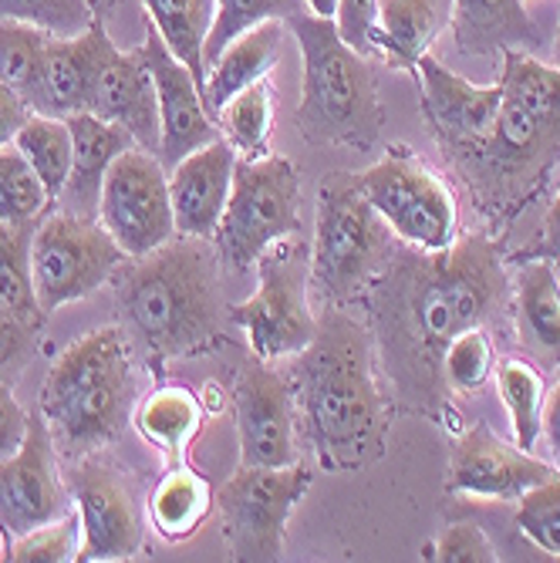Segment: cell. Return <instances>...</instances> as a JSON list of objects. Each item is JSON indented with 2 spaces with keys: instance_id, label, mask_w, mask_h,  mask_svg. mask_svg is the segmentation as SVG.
Listing matches in <instances>:
<instances>
[{
  "instance_id": "1",
  "label": "cell",
  "mask_w": 560,
  "mask_h": 563,
  "mask_svg": "<svg viewBox=\"0 0 560 563\" xmlns=\"http://www.w3.org/2000/svg\"><path fill=\"white\" fill-rule=\"evenodd\" d=\"M297 422L325 470L354 473L385 452L388 405L362 324L328 311L290 368Z\"/></svg>"
},
{
  "instance_id": "2",
  "label": "cell",
  "mask_w": 560,
  "mask_h": 563,
  "mask_svg": "<svg viewBox=\"0 0 560 563\" xmlns=\"http://www.w3.org/2000/svg\"><path fill=\"white\" fill-rule=\"evenodd\" d=\"M116 303L129 331L156 354H186L220 328L217 246L199 236H173L160 250L119 267Z\"/></svg>"
},
{
  "instance_id": "3",
  "label": "cell",
  "mask_w": 560,
  "mask_h": 563,
  "mask_svg": "<svg viewBox=\"0 0 560 563\" xmlns=\"http://www.w3.org/2000/svg\"><path fill=\"white\" fill-rule=\"evenodd\" d=\"M432 257L382 284L388 297L382 318L405 341V357L413 365L432 357L442 362L446 344L466 328H480L503 294V271L486 240L452 243Z\"/></svg>"
},
{
  "instance_id": "4",
  "label": "cell",
  "mask_w": 560,
  "mask_h": 563,
  "mask_svg": "<svg viewBox=\"0 0 560 563\" xmlns=\"http://www.w3.org/2000/svg\"><path fill=\"white\" fill-rule=\"evenodd\" d=\"M287 31L294 34L304 62L297 106L300 135L325 145L369 148L385 125L369 58L338 34L334 18L304 11L287 21Z\"/></svg>"
},
{
  "instance_id": "5",
  "label": "cell",
  "mask_w": 560,
  "mask_h": 563,
  "mask_svg": "<svg viewBox=\"0 0 560 563\" xmlns=\"http://www.w3.org/2000/svg\"><path fill=\"white\" fill-rule=\"evenodd\" d=\"M132 398V351L122 328H98L75 341L41 388V419L65 455L112 442Z\"/></svg>"
},
{
  "instance_id": "6",
  "label": "cell",
  "mask_w": 560,
  "mask_h": 563,
  "mask_svg": "<svg viewBox=\"0 0 560 563\" xmlns=\"http://www.w3.org/2000/svg\"><path fill=\"white\" fill-rule=\"evenodd\" d=\"M392 261V230L365 199L359 176L328 173L318 192L311 287L331 307L369 287Z\"/></svg>"
},
{
  "instance_id": "7",
  "label": "cell",
  "mask_w": 560,
  "mask_h": 563,
  "mask_svg": "<svg viewBox=\"0 0 560 563\" xmlns=\"http://www.w3.org/2000/svg\"><path fill=\"white\" fill-rule=\"evenodd\" d=\"M300 183L297 169L284 156L240 159L233 169V189L223 220L213 233L220 261L233 271H253L257 257L277 240H287L300 227Z\"/></svg>"
},
{
  "instance_id": "8",
  "label": "cell",
  "mask_w": 560,
  "mask_h": 563,
  "mask_svg": "<svg viewBox=\"0 0 560 563\" xmlns=\"http://www.w3.org/2000/svg\"><path fill=\"white\" fill-rule=\"evenodd\" d=\"M311 250L287 236L271 243L257 257V290L230 307L233 321L246 331V341L261 362L300 354L318 331L311 314Z\"/></svg>"
},
{
  "instance_id": "9",
  "label": "cell",
  "mask_w": 560,
  "mask_h": 563,
  "mask_svg": "<svg viewBox=\"0 0 560 563\" xmlns=\"http://www.w3.org/2000/svg\"><path fill=\"white\" fill-rule=\"evenodd\" d=\"M125 261L116 236L101 220L75 213H44L31 240V274L44 314L95 294L109 277L119 274Z\"/></svg>"
},
{
  "instance_id": "10",
  "label": "cell",
  "mask_w": 560,
  "mask_h": 563,
  "mask_svg": "<svg viewBox=\"0 0 560 563\" xmlns=\"http://www.w3.org/2000/svg\"><path fill=\"white\" fill-rule=\"evenodd\" d=\"M359 186L392 236L422 253H442L455 243V199L449 186L413 156H385L372 169L359 173Z\"/></svg>"
},
{
  "instance_id": "11",
  "label": "cell",
  "mask_w": 560,
  "mask_h": 563,
  "mask_svg": "<svg viewBox=\"0 0 560 563\" xmlns=\"http://www.w3.org/2000/svg\"><path fill=\"white\" fill-rule=\"evenodd\" d=\"M311 489L304 466H240L220 489L223 540L233 560L271 563L284 553V530L300 496Z\"/></svg>"
},
{
  "instance_id": "12",
  "label": "cell",
  "mask_w": 560,
  "mask_h": 563,
  "mask_svg": "<svg viewBox=\"0 0 560 563\" xmlns=\"http://www.w3.org/2000/svg\"><path fill=\"white\" fill-rule=\"evenodd\" d=\"M98 220L116 236L129 261L145 257V253L179 236L166 166L156 152L132 145L112 163L106 186H101Z\"/></svg>"
},
{
  "instance_id": "13",
  "label": "cell",
  "mask_w": 560,
  "mask_h": 563,
  "mask_svg": "<svg viewBox=\"0 0 560 563\" xmlns=\"http://www.w3.org/2000/svg\"><path fill=\"white\" fill-rule=\"evenodd\" d=\"M95 71H91V91H88V112L106 119L112 125H122L139 148L160 152V101L152 71L142 58V47L122 51L109 31L106 21H95Z\"/></svg>"
},
{
  "instance_id": "14",
  "label": "cell",
  "mask_w": 560,
  "mask_h": 563,
  "mask_svg": "<svg viewBox=\"0 0 560 563\" xmlns=\"http://www.w3.org/2000/svg\"><path fill=\"white\" fill-rule=\"evenodd\" d=\"M240 466H294L297 463V408L290 378L271 362L246 365L233 388Z\"/></svg>"
},
{
  "instance_id": "15",
  "label": "cell",
  "mask_w": 560,
  "mask_h": 563,
  "mask_svg": "<svg viewBox=\"0 0 560 563\" xmlns=\"http://www.w3.org/2000/svg\"><path fill=\"white\" fill-rule=\"evenodd\" d=\"M139 47L152 71V85H156V101H160V152L156 156L163 166H176L189 152L220 139V125L207 112L202 81L189 71V65H183L173 55L152 24H145V41Z\"/></svg>"
},
{
  "instance_id": "16",
  "label": "cell",
  "mask_w": 560,
  "mask_h": 563,
  "mask_svg": "<svg viewBox=\"0 0 560 563\" xmlns=\"http://www.w3.org/2000/svg\"><path fill=\"white\" fill-rule=\"evenodd\" d=\"M55 452L58 449L47 422L34 416L21 449L0 463V527L11 537L31 533L72 514L55 470Z\"/></svg>"
},
{
  "instance_id": "17",
  "label": "cell",
  "mask_w": 560,
  "mask_h": 563,
  "mask_svg": "<svg viewBox=\"0 0 560 563\" xmlns=\"http://www.w3.org/2000/svg\"><path fill=\"white\" fill-rule=\"evenodd\" d=\"M560 470L550 459H537L517 442H503L486 426L470 429L460 445L452 449L449 463V489L470 499H496L517 503L530 489L557 479Z\"/></svg>"
},
{
  "instance_id": "18",
  "label": "cell",
  "mask_w": 560,
  "mask_h": 563,
  "mask_svg": "<svg viewBox=\"0 0 560 563\" xmlns=\"http://www.w3.org/2000/svg\"><path fill=\"white\" fill-rule=\"evenodd\" d=\"M78 520H81V550L78 560H129L142 547L139 509L125 483L101 463H85L72 473L68 483Z\"/></svg>"
},
{
  "instance_id": "19",
  "label": "cell",
  "mask_w": 560,
  "mask_h": 563,
  "mask_svg": "<svg viewBox=\"0 0 560 563\" xmlns=\"http://www.w3.org/2000/svg\"><path fill=\"white\" fill-rule=\"evenodd\" d=\"M413 75H419V85H422L426 115L449 148H455L463 156V152L476 148L480 142L493 135L499 101H503L499 81L473 85L463 75H455L452 68H446L442 62H436L432 55H422Z\"/></svg>"
},
{
  "instance_id": "20",
  "label": "cell",
  "mask_w": 560,
  "mask_h": 563,
  "mask_svg": "<svg viewBox=\"0 0 560 563\" xmlns=\"http://www.w3.org/2000/svg\"><path fill=\"white\" fill-rule=\"evenodd\" d=\"M237 148L220 135L173 166L169 196L179 236L213 240L233 189Z\"/></svg>"
},
{
  "instance_id": "21",
  "label": "cell",
  "mask_w": 560,
  "mask_h": 563,
  "mask_svg": "<svg viewBox=\"0 0 560 563\" xmlns=\"http://www.w3.org/2000/svg\"><path fill=\"white\" fill-rule=\"evenodd\" d=\"M68 129H72L75 152H72L68 183L58 196V207L65 213L98 220V202H101L106 176L122 152L135 145V139L122 125H112V122L98 119L91 112L68 115Z\"/></svg>"
},
{
  "instance_id": "22",
  "label": "cell",
  "mask_w": 560,
  "mask_h": 563,
  "mask_svg": "<svg viewBox=\"0 0 560 563\" xmlns=\"http://www.w3.org/2000/svg\"><path fill=\"white\" fill-rule=\"evenodd\" d=\"M452 41L470 58H503L506 51H534L543 44L527 0H452Z\"/></svg>"
},
{
  "instance_id": "23",
  "label": "cell",
  "mask_w": 560,
  "mask_h": 563,
  "mask_svg": "<svg viewBox=\"0 0 560 563\" xmlns=\"http://www.w3.org/2000/svg\"><path fill=\"white\" fill-rule=\"evenodd\" d=\"M284 31V21H264L223 47V55L207 71V85H202V101H207V112L213 119L233 95L274 71V65L281 62Z\"/></svg>"
},
{
  "instance_id": "24",
  "label": "cell",
  "mask_w": 560,
  "mask_h": 563,
  "mask_svg": "<svg viewBox=\"0 0 560 563\" xmlns=\"http://www.w3.org/2000/svg\"><path fill=\"white\" fill-rule=\"evenodd\" d=\"M452 21V0H378V58L413 71Z\"/></svg>"
},
{
  "instance_id": "25",
  "label": "cell",
  "mask_w": 560,
  "mask_h": 563,
  "mask_svg": "<svg viewBox=\"0 0 560 563\" xmlns=\"http://www.w3.org/2000/svg\"><path fill=\"white\" fill-rule=\"evenodd\" d=\"M91 27L78 37H47L34 112L58 115V119L88 112V91H91V71H95Z\"/></svg>"
},
{
  "instance_id": "26",
  "label": "cell",
  "mask_w": 560,
  "mask_h": 563,
  "mask_svg": "<svg viewBox=\"0 0 560 563\" xmlns=\"http://www.w3.org/2000/svg\"><path fill=\"white\" fill-rule=\"evenodd\" d=\"M520 344L547 365H560V280L550 261H530L517 277Z\"/></svg>"
},
{
  "instance_id": "27",
  "label": "cell",
  "mask_w": 560,
  "mask_h": 563,
  "mask_svg": "<svg viewBox=\"0 0 560 563\" xmlns=\"http://www.w3.org/2000/svg\"><path fill=\"white\" fill-rule=\"evenodd\" d=\"M142 11L149 24L160 31L166 47L173 55L189 65V71L207 85V47L213 18H217V0H142Z\"/></svg>"
},
{
  "instance_id": "28",
  "label": "cell",
  "mask_w": 560,
  "mask_h": 563,
  "mask_svg": "<svg viewBox=\"0 0 560 563\" xmlns=\"http://www.w3.org/2000/svg\"><path fill=\"white\" fill-rule=\"evenodd\" d=\"M34 227L37 220L31 223L0 220V307H8V311L21 318L31 331H37L47 318L37 303L34 274H31Z\"/></svg>"
},
{
  "instance_id": "29",
  "label": "cell",
  "mask_w": 560,
  "mask_h": 563,
  "mask_svg": "<svg viewBox=\"0 0 560 563\" xmlns=\"http://www.w3.org/2000/svg\"><path fill=\"white\" fill-rule=\"evenodd\" d=\"M220 135L237 148L240 159L271 156V129H274V98L271 81L261 78L240 95H233L217 112Z\"/></svg>"
},
{
  "instance_id": "30",
  "label": "cell",
  "mask_w": 560,
  "mask_h": 563,
  "mask_svg": "<svg viewBox=\"0 0 560 563\" xmlns=\"http://www.w3.org/2000/svg\"><path fill=\"white\" fill-rule=\"evenodd\" d=\"M14 145L21 148V156L31 163V169L44 183L51 202H58V196L68 183V173H72V152H75L68 119L34 112L28 119V125L18 132Z\"/></svg>"
},
{
  "instance_id": "31",
  "label": "cell",
  "mask_w": 560,
  "mask_h": 563,
  "mask_svg": "<svg viewBox=\"0 0 560 563\" xmlns=\"http://www.w3.org/2000/svg\"><path fill=\"white\" fill-rule=\"evenodd\" d=\"M496 385H499V398L506 405V412H510L514 442L534 452L540 442L543 405H547V385L540 372L530 362H520V357H506L496 368Z\"/></svg>"
},
{
  "instance_id": "32",
  "label": "cell",
  "mask_w": 560,
  "mask_h": 563,
  "mask_svg": "<svg viewBox=\"0 0 560 563\" xmlns=\"http://www.w3.org/2000/svg\"><path fill=\"white\" fill-rule=\"evenodd\" d=\"M44 31L21 24V21H0V81L11 85L24 95V101L34 109L41 91V71H44Z\"/></svg>"
},
{
  "instance_id": "33",
  "label": "cell",
  "mask_w": 560,
  "mask_h": 563,
  "mask_svg": "<svg viewBox=\"0 0 560 563\" xmlns=\"http://www.w3.org/2000/svg\"><path fill=\"white\" fill-rule=\"evenodd\" d=\"M210 514V486L193 473H169L152 496V520L169 540L189 537Z\"/></svg>"
},
{
  "instance_id": "34",
  "label": "cell",
  "mask_w": 560,
  "mask_h": 563,
  "mask_svg": "<svg viewBox=\"0 0 560 563\" xmlns=\"http://www.w3.org/2000/svg\"><path fill=\"white\" fill-rule=\"evenodd\" d=\"M308 11V0H217V18L207 37V47H202V58H207V71L210 65L223 55V47L240 37L243 31L257 27L264 21H290L294 14Z\"/></svg>"
},
{
  "instance_id": "35",
  "label": "cell",
  "mask_w": 560,
  "mask_h": 563,
  "mask_svg": "<svg viewBox=\"0 0 560 563\" xmlns=\"http://www.w3.org/2000/svg\"><path fill=\"white\" fill-rule=\"evenodd\" d=\"M51 210V196L18 145L0 148V220L31 223Z\"/></svg>"
},
{
  "instance_id": "36",
  "label": "cell",
  "mask_w": 560,
  "mask_h": 563,
  "mask_svg": "<svg viewBox=\"0 0 560 563\" xmlns=\"http://www.w3.org/2000/svg\"><path fill=\"white\" fill-rule=\"evenodd\" d=\"M199 422V405L186 388L156 391L139 416V429L166 452H179Z\"/></svg>"
},
{
  "instance_id": "37",
  "label": "cell",
  "mask_w": 560,
  "mask_h": 563,
  "mask_svg": "<svg viewBox=\"0 0 560 563\" xmlns=\"http://www.w3.org/2000/svg\"><path fill=\"white\" fill-rule=\"evenodd\" d=\"M0 21H21L51 37H78L98 18L88 0H0Z\"/></svg>"
},
{
  "instance_id": "38",
  "label": "cell",
  "mask_w": 560,
  "mask_h": 563,
  "mask_svg": "<svg viewBox=\"0 0 560 563\" xmlns=\"http://www.w3.org/2000/svg\"><path fill=\"white\" fill-rule=\"evenodd\" d=\"M446 382L452 391H476L490 382L493 368H496V351L490 334L480 328H466L455 334L446 351H442V362H439Z\"/></svg>"
},
{
  "instance_id": "39",
  "label": "cell",
  "mask_w": 560,
  "mask_h": 563,
  "mask_svg": "<svg viewBox=\"0 0 560 563\" xmlns=\"http://www.w3.org/2000/svg\"><path fill=\"white\" fill-rule=\"evenodd\" d=\"M514 520L537 550L560 560V476L520 496Z\"/></svg>"
},
{
  "instance_id": "40",
  "label": "cell",
  "mask_w": 560,
  "mask_h": 563,
  "mask_svg": "<svg viewBox=\"0 0 560 563\" xmlns=\"http://www.w3.org/2000/svg\"><path fill=\"white\" fill-rule=\"evenodd\" d=\"M81 520L78 514H68L62 520H51L31 533L14 537L11 543V560L18 563H58V560H78L81 550Z\"/></svg>"
},
{
  "instance_id": "41",
  "label": "cell",
  "mask_w": 560,
  "mask_h": 563,
  "mask_svg": "<svg viewBox=\"0 0 560 563\" xmlns=\"http://www.w3.org/2000/svg\"><path fill=\"white\" fill-rule=\"evenodd\" d=\"M338 34L365 58H375V24H378V0H338L334 8Z\"/></svg>"
},
{
  "instance_id": "42",
  "label": "cell",
  "mask_w": 560,
  "mask_h": 563,
  "mask_svg": "<svg viewBox=\"0 0 560 563\" xmlns=\"http://www.w3.org/2000/svg\"><path fill=\"white\" fill-rule=\"evenodd\" d=\"M432 560H442V563H490V560H496V547L490 543V537L476 523H452L436 540Z\"/></svg>"
},
{
  "instance_id": "43",
  "label": "cell",
  "mask_w": 560,
  "mask_h": 563,
  "mask_svg": "<svg viewBox=\"0 0 560 563\" xmlns=\"http://www.w3.org/2000/svg\"><path fill=\"white\" fill-rule=\"evenodd\" d=\"M31 328L14 318L8 307H0V372H11L21 368L24 357L31 351Z\"/></svg>"
},
{
  "instance_id": "44",
  "label": "cell",
  "mask_w": 560,
  "mask_h": 563,
  "mask_svg": "<svg viewBox=\"0 0 560 563\" xmlns=\"http://www.w3.org/2000/svg\"><path fill=\"white\" fill-rule=\"evenodd\" d=\"M28 426H31V419L24 416V408L18 405L11 388L0 382V463L21 449V442L28 435Z\"/></svg>"
},
{
  "instance_id": "45",
  "label": "cell",
  "mask_w": 560,
  "mask_h": 563,
  "mask_svg": "<svg viewBox=\"0 0 560 563\" xmlns=\"http://www.w3.org/2000/svg\"><path fill=\"white\" fill-rule=\"evenodd\" d=\"M31 115H34V109L24 101V95L14 91L11 85L0 81V148L14 145L18 132L28 125Z\"/></svg>"
},
{
  "instance_id": "46",
  "label": "cell",
  "mask_w": 560,
  "mask_h": 563,
  "mask_svg": "<svg viewBox=\"0 0 560 563\" xmlns=\"http://www.w3.org/2000/svg\"><path fill=\"white\" fill-rule=\"evenodd\" d=\"M540 439L547 442V459H550V463L560 470V382H557V385H553V391L547 395Z\"/></svg>"
},
{
  "instance_id": "47",
  "label": "cell",
  "mask_w": 560,
  "mask_h": 563,
  "mask_svg": "<svg viewBox=\"0 0 560 563\" xmlns=\"http://www.w3.org/2000/svg\"><path fill=\"white\" fill-rule=\"evenodd\" d=\"M560 261V189L550 202V213L543 223V261Z\"/></svg>"
},
{
  "instance_id": "48",
  "label": "cell",
  "mask_w": 560,
  "mask_h": 563,
  "mask_svg": "<svg viewBox=\"0 0 560 563\" xmlns=\"http://www.w3.org/2000/svg\"><path fill=\"white\" fill-rule=\"evenodd\" d=\"M122 4H125V0H88V8L95 11L98 21H106V18H109L112 11H119Z\"/></svg>"
},
{
  "instance_id": "49",
  "label": "cell",
  "mask_w": 560,
  "mask_h": 563,
  "mask_svg": "<svg viewBox=\"0 0 560 563\" xmlns=\"http://www.w3.org/2000/svg\"><path fill=\"white\" fill-rule=\"evenodd\" d=\"M334 8H338V0H308V11L318 18H334Z\"/></svg>"
},
{
  "instance_id": "50",
  "label": "cell",
  "mask_w": 560,
  "mask_h": 563,
  "mask_svg": "<svg viewBox=\"0 0 560 563\" xmlns=\"http://www.w3.org/2000/svg\"><path fill=\"white\" fill-rule=\"evenodd\" d=\"M550 65H557V68H560V21H557L553 41H550Z\"/></svg>"
}]
</instances>
